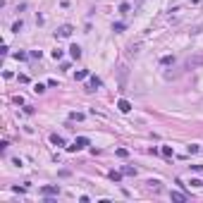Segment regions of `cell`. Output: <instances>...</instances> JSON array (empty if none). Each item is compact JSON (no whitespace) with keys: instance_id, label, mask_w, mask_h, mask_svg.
Wrapping results in <instances>:
<instances>
[{"instance_id":"1","label":"cell","mask_w":203,"mask_h":203,"mask_svg":"<svg viewBox=\"0 0 203 203\" xmlns=\"http://www.w3.org/2000/svg\"><path fill=\"white\" fill-rule=\"evenodd\" d=\"M203 65V53H196V55H189L186 60H184V65H182V69H196Z\"/></svg>"},{"instance_id":"2","label":"cell","mask_w":203,"mask_h":203,"mask_svg":"<svg viewBox=\"0 0 203 203\" xmlns=\"http://www.w3.org/2000/svg\"><path fill=\"white\" fill-rule=\"evenodd\" d=\"M89 143H91V141H89V136H77V139H74V143H72V146H67V151H69V153H77V151L86 148Z\"/></svg>"},{"instance_id":"3","label":"cell","mask_w":203,"mask_h":203,"mask_svg":"<svg viewBox=\"0 0 203 203\" xmlns=\"http://www.w3.org/2000/svg\"><path fill=\"white\" fill-rule=\"evenodd\" d=\"M41 194H43V196H58V194H60V186H58V184H48V186H41Z\"/></svg>"},{"instance_id":"4","label":"cell","mask_w":203,"mask_h":203,"mask_svg":"<svg viewBox=\"0 0 203 203\" xmlns=\"http://www.w3.org/2000/svg\"><path fill=\"white\" fill-rule=\"evenodd\" d=\"M72 31H74V27H72V24H62V27L55 31V36H60V38H69Z\"/></svg>"},{"instance_id":"5","label":"cell","mask_w":203,"mask_h":203,"mask_svg":"<svg viewBox=\"0 0 203 203\" xmlns=\"http://www.w3.org/2000/svg\"><path fill=\"white\" fill-rule=\"evenodd\" d=\"M101 86H103V79L93 74V77H91V81L86 84V91H96V89H101Z\"/></svg>"},{"instance_id":"6","label":"cell","mask_w":203,"mask_h":203,"mask_svg":"<svg viewBox=\"0 0 203 203\" xmlns=\"http://www.w3.org/2000/svg\"><path fill=\"white\" fill-rule=\"evenodd\" d=\"M117 110H120V112H129V110H132V103L127 101V98H120V101H117Z\"/></svg>"},{"instance_id":"7","label":"cell","mask_w":203,"mask_h":203,"mask_svg":"<svg viewBox=\"0 0 203 203\" xmlns=\"http://www.w3.org/2000/svg\"><path fill=\"white\" fill-rule=\"evenodd\" d=\"M170 198H172V201H179V203H184L186 198H189V196H186V194H182V191H170Z\"/></svg>"},{"instance_id":"8","label":"cell","mask_w":203,"mask_h":203,"mask_svg":"<svg viewBox=\"0 0 203 203\" xmlns=\"http://www.w3.org/2000/svg\"><path fill=\"white\" fill-rule=\"evenodd\" d=\"M69 55H72L74 60H79V58H81V48H79L77 43H74V45H69Z\"/></svg>"},{"instance_id":"9","label":"cell","mask_w":203,"mask_h":203,"mask_svg":"<svg viewBox=\"0 0 203 203\" xmlns=\"http://www.w3.org/2000/svg\"><path fill=\"white\" fill-rule=\"evenodd\" d=\"M50 143H53V146H65V139L60 134H50Z\"/></svg>"},{"instance_id":"10","label":"cell","mask_w":203,"mask_h":203,"mask_svg":"<svg viewBox=\"0 0 203 203\" xmlns=\"http://www.w3.org/2000/svg\"><path fill=\"white\" fill-rule=\"evenodd\" d=\"M186 153H189V155H196V153H201V146H198V143H189V146H186Z\"/></svg>"},{"instance_id":"11","label":"cell","mask_w":203,"mask_h":203,"mask_svg":"<svg viewBox=\"0 0 203 203\" xmlns=\"http://www.w3.org/2000/svg\"><path fill=\"white\" fill-rule=\"evenodd\" d=\"M136 172H139V170L132 167V165H124V167H122V174H127V177H136Z\"/></svg>"},{"instance_id":"12","label":"cell","mask_w":203,"mask_h":203,"mask_svg":"<svg viewBox=\"0 0 203 203\" xmlns=\"http://www.w3.org/2000/svg\"><path fill=\"white\" fill-rule=\"evenodd\" d=\"M160 65L165 67V65H174V55H163L160 58Z\"/></svg>"},{"instance_id":"13","label":"cell","mask_w":203,"mask_h":203,"mask_svg":"<svg viewBox=\"0 0 203 203\" xmlns=\"http://www.w3.org/2000/svg\"><path fill=\"white\" fill-rule=\"evenodd\" d=\"M86 77H89V69H79V72L74 74V79H77V81H84Z\"/></svg>"},{"instance_id":"14","label":"cell","mask_w":203,"mask_h":203,"mask_svg":"<svg viewBox=\"0 0 203 203\" xmlns=\"http://www.w3.org/2000/svg\"><path fill=\"white\" fill-rule=\"evenodd\" d=\"M160 153H163L165 158H172V155H174V151H172V146H163V148H160Z\"/></svg>"},{"instance_id":"15","label":"cell","mask_w":203,"mask_h":203,"mask_svg":"<svg viewBox=\"0 0 203 203\" xmlns=\"http://www.w3.org/2000/svg\"><path fill=\"white\" fill-rule=\"evenodd\" d=\"M129 12H132V5L129 2H122L120 5V14H129Z\"/></svg>"},{"instance_id":"16","label":"cell","mask_w":203,"mask_h":203,"mask_svg":"<svg viewBox=\"0 0 203 203\" xmlns=\"http://www.w3.org/2000/svg\"><path fill=\"white\" fill-rule=\"evenodd\" d=\"M69 120L72 122H81L84 120V112H69Z\"/></svg>"},{"instance_id":"17","label":"cell","mask_w":203,"mask_h":203,"mask_svg":"<svg viewBox=\"0 0 203 203\" xmlns=\"http://www.w3.org/2000/svg\"><path fill=\"white\" fill-rule=\"evenodd\" d=\"M146 184H148V186H151L153 191H160V182H158V179H148Z\"/></svg>"},{"instance_id":"18","label":"cell","mask_w":203,"mask_h":203,"mask_svg":"<svg viewBox=\"0 0 203 203\" xmlns=\"http://www.w3.org/2000/svg\"><path fill=\"white\" fill-rule=\"evenodd\" d=\"M115 153H117V158H129V151L127 148H117Z\"/></svg>"},{"instance_id":"19","label":"cell","mask_w":203,"mask_h":203,"mask_svg":"<svg viewBox=\"0 0 203 203\" xmlns=\"http://www.w3.org/2000/svg\"><path fill=\"white\" fill-rule=\"evenodd\" d=\"M110 179H112V182H122V172H115V170H112V172H110Z\"/></svg>"},{"instance_id":"20","label":"cell","mask_w":203,"mask_h":203,"mask_svg":"<svg viewBox=\"0 0 203 203\" xmlns=\"http://www.w3.org/2000/svg\"><path fill=\"white\" fill-rule=\"evenodd\" d=\"M22 27H24V24H22V19H19V22H14V24H12V31H14V34H19V31H22Z\"/></svg>"},{"instance_id":"21","label":"cell","mask_w":203,"mask_h":203,"mask_svg":"<svg viewBox=\"0 0 203 203\" xmlns=\"http://www.w3.org/2000/svg\"><path fill=\"white\" fill-rule=\"evenodd\" d=\"M29 58H34V60H41V58H43V53H41V50H31V53H29Z\"/></svg>"},{"instance_id":"22","label":"cell","mask_w":203,"mask_h":203,"mask_svg":"<svg viewBox=\"0 0 203 203\" xmlns=\"http://www.w3.org/2000/svg\"><path fill=\"white\" fill-rule=\"evenodd\" d=\"M112 29H115V31H117V34H122V31H124V29H127V27H124V24H122V22H117V24H115V27H112Z\"/></svg>"},{"instance_id":"23","label":"cell","mask_w":203,"mask_h":203,"mask_svg":"<svg viewBox=\"0 0 203 203\" xmlns=\"http://www.w3.org/2000/svg\"><path fill=\"white\" fill-rule=\"evenodd\" d=\"M12 58H14V60H27V58H29V55H27V53H22V50H19V53H14V55H12Z\"/></svg>"},{"instance_id":"24","label":"cell","mask_w":203,"mask_h":203,"mask_svg":"<svg viewBox=\"0 0 203 203\" xmlns=\"http://www.w3.org/2000/svg\"><path fill=\"white\" fill-rule=\"evenodd\" d=\"M53 58H55V60H62V50L55 48V50H53Z\"/></svg>"},{"instance_id":"25","label":"cell","mask_w":203,"mask_h":203,"mask_svg":"<svg viewBox=\"0 0 203 203\" xmlns=\"http://www.w3.org/2000/svg\"><path fill=\"white\" fill-rule=\"evenodd\" d=\"M24 112H27V115H34V112H36L34 105H24Z\"/></svg>"},{"instance_id":"26","label":"cell","mask_w":203,"mask_h":203,"mask_svg":"<svg viewBox=\"0 0 203 203\" xmlns=\"http://www.w3.org/2000/svg\"><path fill=\"white\" fill-rule=\"evenodd\" d=\"M34 91H36V93H43V91H45V86H43V84H36Z\"/></svg>"},{"instance_id":"27","label":"cell","mask_w":203,"mask_h":203,"mask_svg":"<svg viewBox=\"0 0 203 203\" xmlns=\"http://www.w3.org/2000/svg\"><path fill=\"white\" fill-rule=\"evenodd\" d=\"M191 34H203V27H194V29H191Z\"/></svg>"}]
</instances>
